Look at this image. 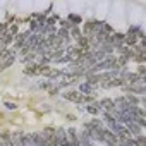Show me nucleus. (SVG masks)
<instances>
[{
	"mask_svg": "<svg viewBox=\"0 0 146 146\" xmlns=\"http://www.w3.org/2000/svg\"><path fill=\"white\" fill-rule=\"evenodd\" d=\"M78 91H79L81 95H84V96H93V93H95L93 86L88 84V83H81V84L78 86Z\"/></svg>",
	"mask_w": 146,
	"mask_h": 146,
	"instance_id": "nucleus-2",
	"label": "nucleus"
},
{
	"mask_svg": "<svg viewBox=\"0 0 146 146\" xmlns=\"http://www.w3.org/2000/svg\"><path fill=\"white\" fill-rule=\"evenodd\" d=\"M9 33L16 38V36L19 35V26H17V24H11V26H9Z\"/></svg>",
	"mask_w": 146,
	"mask_h": 146,
	"instance_id": "nucleus-7",
	"label": "nucleus"
},
{
	"mask_svg": "<svg viewBox=\"0 0 146 146\" xmlns=\"http://www.w3.org/2000/svg\"><path fill=\"white\" fill-rule=\"evenodd\" d=\"M69 36H70V40H79L81 36H83V33H81V28L79 26H74V28H72L70 31H69Z\"/></svg>",
	"mask_w": 146,
	"mask_h": 146,
	"instance_id": "nucleus-5",
	"label": "nucleus"
},
{
	"mask_svg": "<svg viewBox=\"0 0 146 146\" xmlns=\"http://www.w3.org/2000/svg\"><path fill=\"white\" fill-rule=\"evenodd\" d=\"M7 31H9V24L7 23H2V24H0V38H2Z\"/></svg>",
	"mask_w": 146,
	"mask_h": 146,
	"instance_id": "nucleus-8",
	"label": "nucleus"
},
{
	"mask_svg": "<svg viewBox=\"0 0 146 146\" xmlns=\"http://www.w3.org/2000/svg\"><path fill=\"white\" fill-rule=\"evenodd\" d=\"M65 100H69V102H74V103H84V95H81L79 91H67V93H64L62 95Z\"/></svg>",
	"mask_w": 146,
	"mask_h": 146,
	"instance_id": "nucleus-1",
	"label": "nucleus"
},
{
	"mask_svg": "<svg viewBox=\"0 0 146 146\" xmlns=\"http://www.w3.org/2000/svg\"><path fill=\"white\" fill-rule=\"evenodd\" d=\"M4 105H5V108H9V110H16V108H17V105H16V103H11V102H5Z\"/></svg>",
	"mask_w": 146,
	"mask_h": 146,
	"instance_id": "nucleus-9",
	"label": "nucleus"
},
{
	"mask_svg": "<svg viewBox=\"0 0 146 146\" xmlns=\"http://www.w3.org/2000/svg\"><path fill=\"white\" fill-rule=\"evenodd\" d=\"M67 21H69L72 26H79V24L83 23L81 16H78V14H69V16H67Z\"/></svg>",
	"mask_w": 146,
	"mask_h": 146,
	"instance_id": "nucleus-6",
	"label": "nucleus"
},
{
	"mask_svg": "<svg viewBox=\"0 0 146 146\" xmlns=\"http://www.w3.org/2000/svg\"><path fill=\"white\" fill-rule=\"evenodd\" d=\"M9 45H14V36L7 31L2 38H0V48H9Z\"/></svg>",
	"mask_w": 146,
	"mask_h": 146,
	"instance_id": "nucleus-3",
	"label": "nucleus"
},
{
	"mask_svg": "<svg viewBox=\"0 0 146 146\" xmlns=\"http://www.w3.org/2000/svg\"><path fill=\"white\" fill-rule=\"evenodd\" d=\"M125 127H127V131L131 132V136H132V137H136V136L143 134V129H141L137 124H134V122H129V124H125Z\"/></svg>",
	"mask_w": 146,
	"mask_h": 146,
	"instance_id": "nucleus-4",
	"label": "nucleus"
}]
</instances>
